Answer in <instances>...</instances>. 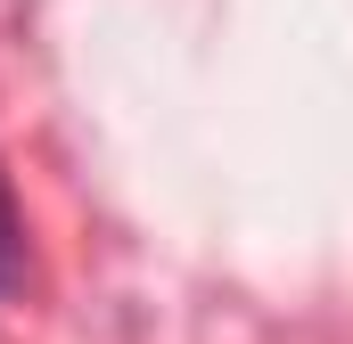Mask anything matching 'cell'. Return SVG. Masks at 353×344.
<instances>
[{
  "label": "cell",
  "mask_w": 353,
  "mask_h": 344,
  "mask_svg": "<svg viewBox=\"0 0 353 344\" xmlns=\"http://www.w3.org/2000/svg\"><path fill=\"white\" fill-rule=\"evenodd\" d=\"M25 270V222H17V197H8V180H0V287Z\"/></svg>",
  "instance_id": "1"
}]
</instances>
